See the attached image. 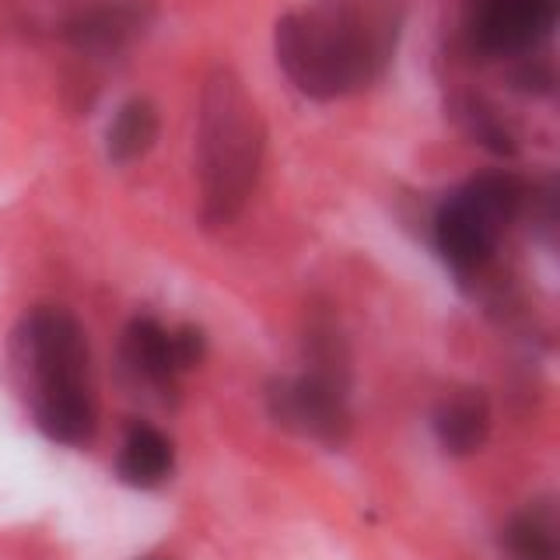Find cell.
Segmentation results:
<instances>
[{
  "mask_svg": "<svg viewBox=\"0 0 560 560\" xmlns=\"http://www.w3.org/2000/svg\"><path fill=\"white\" fill-rule=\"evenodd\" d=\"M407 22L402 0H312L273 28L280 70L302 95L332 102L382 81Z\"/></svg>",
  "mask_w": 560,
  "mask_h": 560,
  "instance_id": "1",
  "label": "cell"
},
{
  "mask_svg": "<svg viewBox=\"0 0 560 560\" xmlns=\"http://www.w3.org/2000/svg\"><path fill=\"white\" fill-rule=\"evenodd\" d=\"M262 151H267V127L253 95L245 92L232 67H218L203 81L197 130L207 228L232 224L245 210L262 168Z\"/></svg>",
  "mask_w": 560,
  "mask_h": 560,
  "instance_id": "2",
  "label": "cell"
},
{
  "mask_svg": "<svg viewBox=\"0 0 560 560\" xmlns=\"http://www.w3.org/2000/svg\"><path fill=\"white\" fill-rule=\"evenodd\" d=\"M18 361L32 378V413L57 445L81 448L95 434V396L88 385L84 329L63 308H32L18 329Z\"/></svg>",
  "mask_w": 560,
  "mask_h": 560,
  "instance_id": "3",
  "label": "cell"
},
{
  "mask_svg": "<svg viewBox=\"0 0 560 560\" xmlns=\"http://www.w3.org/2000/svg\"><path fill=\"white\" fill-rule=\"evenodd\" d=\"M525 203V186L515 175L487 172L469 179L442 200L434 214V249L448 267L469 277L483 270L508 224L518 218Z\"/></svg>",
  "mask_w": 560,
  "mask_h": 560,
  "instance_id": "4",
  "label": "cell"
},
{
  "mask_svg": "<svg viewBox=\"0 0 560 560\" xmlns=\"http://www.w3.org/2000/svg\"><path fill=\"white\" fill-rule=\"evenodd\" d=\"M267 407L280 428L323 445H340L350 431L347 372L308 368L305 375L277 378L267 389Z\"/></svg>",
  "mask_w": 560,
  "mask_h": 560,
  "instance_id": "5",
  "label": "cell"
},
{
  "mask_svg": "<svg viewBox=\"0 0 560 560\" xmlns=\"http://www.w3.org/2000/svg\"><path fill=\"white\" fill-rule=\"evenodd\" d=\"M151 0H98L70 22L67 35L81 52L92 57H116L130 49L151 25Z\"/></svg>",
  "mask_w": 560,
  "mask_h": 560,
  "instance_id": "6",
  "label": "cell"
},
{
  "mask_svg": "<svg viewBox=\"0 0 560 560\" xmlns=\"http://www.w3.org/2000/svg\"><path fill=\"white\" fill-rule=\"evenodd\" d=\"M487 431H490V407H487L483 393H477V389L455 393L434 413L438 445H442L448 455L480 452L487 442Z\"/></svg>",
  "mask_w": 560,
  "mask_h": 560,
  "instance_id": "7",
  "label": "cell"
},
{
  "mask_svg": "<svg viewBox=\"0 0 560 560\" xmlns=\"http://www.w3.org/2000/svg\"><path fill=\"white\" fill-rule=\"evenodd\" d=\"M122 358H127L130 372L154 389H172L179 378V368L172 358V332L154 319L130 323L127 340H122Z\"/></svg>",
  "mask_w": 560,
  "mask_h": 560,
  "instance_id": "8",
  "label": "cell"
},
{
  "mask_svg": "<svg viewBox=\"0 0 560 560\" xmlns=\"http://www.w3.org/2000/svg\"><path fill=\"white\" fill-rule=\"evenodd\" d=\"M172 442L168 438L151 428V424H133L127 431V442L119 448V459H116V472L122 483L130 487H158L168 472H172Z\"/></svg>",
  "mask_w": 560,
  "mask_h": 560,
  "instance_id": "9",
  "label": "cell"
},
{
  "mask_svg": "<svg viewBox=\"0 0 560 560\" xmlns=\"http://www.w3.org/2000/svg\"><path fill=\"white\" fill-rule=\"evenodd\" d=\"M158 109L148 98H130L119 105V113L109 122V133H105V154H109L113 165H130L137 158H144L154 140H158Z\"/></svg>",
  "mask_w": 560,
  "mask_h": 560,
  "instance_id": "10",
  "label": "cell"
},
{
  "mask_svg": "<svg viewBox=\"0 0 560 560\" xmlns=\"http://www.w3.org/2000/svg\"><path fill=\"white\" fill-rule=\"evenodd\" d=\"M504 550L512 560H557V512L550 501H536L504 529Z\"/></svg>",
  "mask_w": 560,
  "mask_h": 560,
  "instance_id": "11",
  "label": "cell"
},
{
  "mask_svg": "<svg viewBox=\"0 0 560 560\" xmlns=\"http://www.w3.org/2000/svg\"><path fill=\"white\" fill-rule=\"evenodd\" d=\"M459 119H463L466 133L494 158H515L518 154L512 130H508L504 122L494 116V109H490L483 98H463L459 102Z\"/></svg>",
  "mask_w": 560,
  "mask_h": 560,
  "instance_id": "12",
  "label": "cell"
},
{
  "mask_svg": "<svg viewBox=\"0 0 560 560\" xmlns=\"http://www.w3.org/2000/svg\"><path fill=\"white\" fill-rule=\"evenodd\" d=\"M207 354V337L200 326H179L172 332V358H175V368H179V375L189 372V368H197Z\"/></svg>",
  "mask_w": 560,
  "mask_h": 560,
  "instance_id": "13",
  "label": "cell"
}]
</instances>
